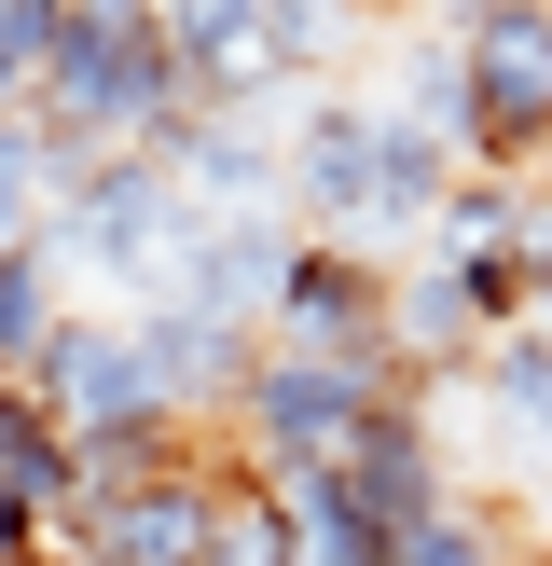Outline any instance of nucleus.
I'll return each mask as SVG.
<instances>
[{
  "label": "nucleus",
  "mask_w": 552,
  "mask_h": 566,
  "mask_svg": "<svg viewBox=\"0 0 552 566\" xmlns=\"http://www.w3.org/2000/svg\"><path fill=\"white\" fill-rule=\"evenodd\" d=\"M469 180V153L456 138H428L414 111H386V97H346V83H318V97L290 111V208H304V235H331V249H401V235H442V193Z\"/></svg>",
  "instance_id": "obj_1"
},
{
  "label": "nucleus",
  "mask_w": 552,
  "mask_h": 566,
  "mask_svg": "<svg viewBox=\"0 0 552 566\" xmlns=\"http://www.w3.org/2000/svg\"><path fill=\"white\" fill-rule=\"evenodd\" d=\"M193 249H208V208L180 193V166L166 153H110L70 180V208H55V263L97 276V291H138V318L152 304H180Z\"/></svg>",
  "instance_id": "obj_2"
},
{
  "label": "nucleus",
  "mask_w": 552,
  "mask_h": 566,
  "mask_svg": "<svg viewBox=\"0 0 552 566\" xmlns=\"http://www.w3.org/2000/svg\"><path fill=\"white\" fill-rule=\"evenodd\" d=\"M248 457H166L125 470V484H83L70 497V566H221V497H235Z\"/></svg>",
  "instance_id": "obj_3"
},
{
  "label": "nucleus",
  "mask_w": 552,
  "mask_h": 566,
  "mask_svg": "<svg viewBox=\"0 0 552 566\" xmlns=\"http://www.w3.org/2000/svg\"><path fill=\"white\" fill-rule=\"evenodd\" d=\"M469 42V166L552 180V0H442Z\"/></svg>",
  "instance_id": "obj_4"
},
{
  "label": "nucleus",
  "mask_w": 552,
  "mask_h": 566,
  "mask_svg": "<svg viewBox=\"0 0 552 566\" xmlns=\"http://www.w3.org/2000/svg\"><path fill=\"white\" fill-rule=\"evenodd\" d=\"M263 346L414 387V359H401V276H386L373 249H331V235H304V263H290V291H276V332H263Z\"/></svg>",
  "instance_id": "obj_5"
},
{
  "label": "nucleus",
  "mask_w": 552,
  "mask_h": 566,
  "mask_svg": "<svg viewBox=\"0 0 552 566\" xmlns=\"http://www.w3.org/2000/svg\"><path fill=\"white\" fill-rule=\"evenodd\" d=\"M386 401H414V387H401V374H331V359H276V346H263V374H248V401H235V442H248V470H331Z\"/></svg>",
  "instance_id": "obj_6"
},
{
  "label": "nucleus",
  "mask_w": 552,
  "mask_h": 566,
  "mask_svg": "<svg viewBox=\"0 0 552 566\" xmlns=\"http://www.w3.org/2000/svg\"><path fill=\"white\" fill-rule=\"evenodd\" d=\"M28 387H42L55 415H70V442H125V429H193L180 401H166V359L138 318H70L42 359H28Z\"/></svg>",
  "instance_id": "obj_7"
},
{
  "label": "nucleus",
  "mask_w": 552,
  "mask_h": 566,
  "mask_svg": "<svg viewBox=\"0 0 552 566\" xmlns=\"http://www.w3.org/2000/svg\"><path fill=\"white\" fill-rule=\"evenodd\" d=\"M166 42H180L193 97L208 111H276L290 70H276V0H166Z\"/></svg>",
  "instance_id": "obj_8"
},
{
  "label": "nucleus",
  "mask_w": 552,
  "mask_h": 566,
  "mask_svg": "<svg viewBox=\"0 0 552 566\" xmlns=\"http://www.w3.org/2000/svg\"><path fill=\"white\" fill-rule=\"evenodd\" d=\"M331 470H346V497L386 525V539H414V525H442V512H456V497H442V442H428V401H386V415H373V429H359Z\"/></svg>",
  "instance_id": "obj_9"
},
{
  "label": "nucleus",
  "mask_w": 552,
  "mask_h": 566,
  "mask_svg": "<svg viewBox=\"0 0 552 566\" xmlns=\"http://www.w3.org/2000/svg\"><path fill=\"white\" fill-rule=\"evenodd\" d=\"M0 484H28L55 525H70V497H83V442H70V415H55L42 387H0Z\"/></svg>",
  "instance_id": "obj_10"
},
{
  "label": "nucleus",
  "mask_w": 552,
  "mask_h": 566,
  "mask_svg": "<svg viewBox=\"0 0 552 566\" xmlns=\"http://www.w3.org/2000/svg\"><path fill=\"white\" fill-rule=\"evenodd\" d=\"M70 180H83V166L55 153L42 125H0V249H42L55 208H70Z\"/></svg>",
  "instance_id": "obj_11"
},
{
  "label": "nucleus",
  "mask_w": 552,
  "mask_h": 566,
  "mask_svg": "<svg viewBox=\"0 0 552 566\" xmlns=\"http://www.w3.org/2000/svg\"><path fill=\"white\" fill-rule=\"evenodd\" d=\"M386 111H414L428 138H456V153H469V42H456L442 14L401 42V97H386Z\"/></svg>",
  "instance_id": "obj_12"
},
{
  "label": "nucleus",
  "mask_w": 552,
  "mask_h": 566,
  "mask_svg": "<svg viewBox=\"0 0 552 566\" xmlns=\"http://www.w3.org/2000/svg\"><path fill=\"white\" fill-rule=\"evenodd\" d=\"M469 387H484V401L511 415L524 442H552V332H539V318H524V332H497V359H484Z\"/></svg>",
  "instance_id": "obj_13"
},
{
  "label": "nucleus",
  "mask_w": 552,
  "mask_h": 566,
  "mask_svg": "<svg viewBox=\"0 0 552 566\" xmlns=\"http://www.w3.org/2000/svg\"><path fill=\"white\" fill-rule=\"evenodd\" d=\"M401 566H511V553H497V525L442 512V525H414V539H401Z\"/></svg>",
  "instance_id": "obj_14"
},
{
  "label": "nucleus",
  "mask_w": 552,
  "mask_h": 566,
  "mask_svg": "<svg viewBox=\"0 0 552 566\" xmlns=\"http://www.w3.org/2000/svg\"><path fill=\"white\" fill-rule=\"evenodd\" d=\"M42 553H55V512L28 484H0V566H42Z\"/></svg>",
  "instance_id": "obj_15"
},
{
  "label": "nucleus",
  "mask_w": 552,
  "mask_h": 566,
  "mask_svg": "<svg viewBox=\"0 0 552 566\" xmlns=\"http://www.w3.org/2000/svg\"><path fill=\"white\" fill-rule=\"evenodd\" d=\"M511 263H524V291H539V304H552V180H539V193H524V235H511Z\"/></svg>",
  "instance_id": "obj_16"
},
{
  "label": "nucleus",
  "mask_w": 552,
  "mask_h": 566,
  "mask_svg": "<svg viewBox=\"0 0 552 566\" xmlns=\"http://www.w3.org/2000/svg\"><path fill=\"white\" fill-rule=\"evenodd\" d=\"M359 14H401V0H359Z\"/></svg>",
  "instance_id": "obj_17"
}]
</instances>
